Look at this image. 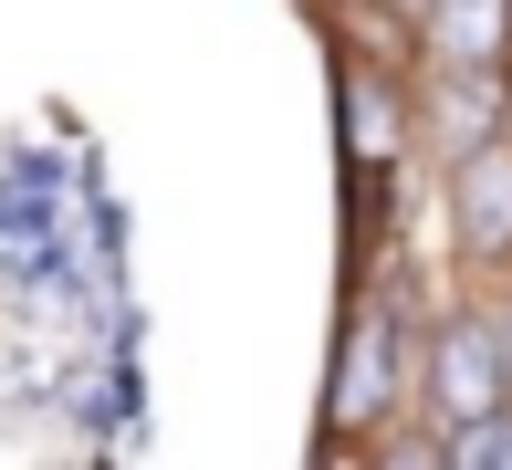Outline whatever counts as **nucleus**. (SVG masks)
Returning <instances> with one entry per match:
<instances>
[{"mask_svg": "<svg viewBox=\"0 0 512 470\" xmlns=\"http://www.w3.org/2000/svg\"><path fill=\"white\" fill-rule=\"evenodd\" d=\"M512 376H502V335H492V303H450V314L418 335V408L429 429H460V418L502 408Z\"/></svg>", "mask_w": 512, "mask_h": 470, "instance_id": "nucleus-1", "label": "nucleus"}, {"mask_svg": "<svg viewBox=\"0 0 512 470\" xmlns=\"http://www.w3.org/2000/svg\"><path fill=\"white\" fill-rule=\"evenodd\" d=\"M408 387H418V335L398 324V303H356L345 356H335V439L345 450L377 439L387 408H408Z\"/></svg>", "mask_w": 512, "mask_h": 470, "instance_id": "nucleus-2", "label": "nucleus"}, {"mask_svg": "<svg viewBox=\"0 0 512 470\" xmlns=\"http://www.w3.org/2000/svg\"><path fill=\"white\" fill-rule=\"evenodd\" d=\"M450 168V241L471 272H512V126L481 136V147L439 157Z\"/></svg>", "mask_w": 512, "mask_h": 470, "instance_id": "nucleus-3", "label": "nucleus"}, {"mask_svg": "<svg viewBox=\"0 0 512 470\" xmlns=\"http://www.w3.org/2000/svg\"><path fill=\"white\" fill-rule=\"evenodd\" d=\"M418 74H512V0H418Z\"/></svg>", "mask_w": 512, "mask_h": 470, "instance_id": "nucleus-4", "label": "nucleus"}, {"mask_svg": "<svg viewBox=\"0 0 512 470\" xmlns=\"http://www.w3.org/2000/svg\"><path fill=\"white\" fill-rule=\"evenodd\" d=\"M512 126V74H418V147L460 157Z\"/></svg>", "mask_w": 512, "mask_h": 470, "instance_id": "nucleus-5", "label": "nucleus"}, {"mask_svg": "<svg viewBox=\"0 0 512 470\" xmlns=\"http://www.w3.org/2000/svg\"><path fill=\"white\" fill-rule=\"evenodd\" d=\"M439 460L450 470H512V397L481 418H460V429H439Z\"/></svg>", "mask_w": 512, "mask_h": 470, "instance_id": "nucleus-6", "label": "nucleus"}, {"mask_svg": "<svg viewBox=\"0 0 512 470\" xmlns=\"http://www.w3.org/2000/svg\"><path fill=\"white\" fill-rule=\"evenodd\" d=\"M492 335H502V376H512V272H502V293H492Z\"/></svg>", "mask_w": 512, "mask_h": 470, "instance_id": "nucleus-7", "label": "nucleus"}, {"mask_svg": "<svg viewBox=\"0 0 512 470\" xmlns=\"http://www.w3.org/2000/svg\"><path fill=\"white\" fill-rule=\"evenodd\" d=\"M387 11H418V0H387Z\"/></svg>", "mask_w": 512, "mask_h": 470, "instance_id": "nucleus-8", "label": "nucleus"}]
</instances>
